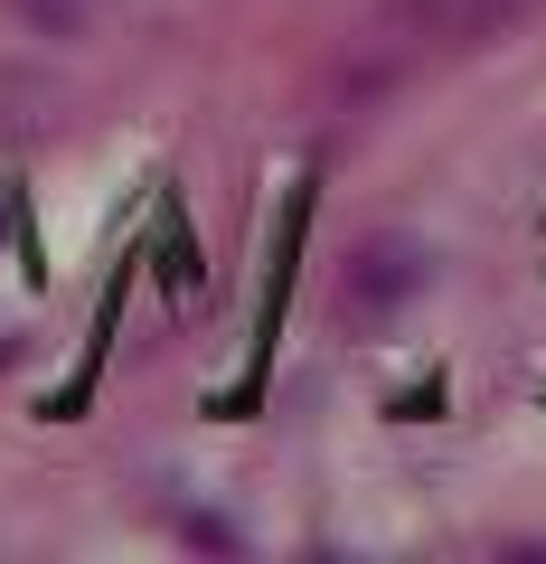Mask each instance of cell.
<instances>
[]
</instances>
